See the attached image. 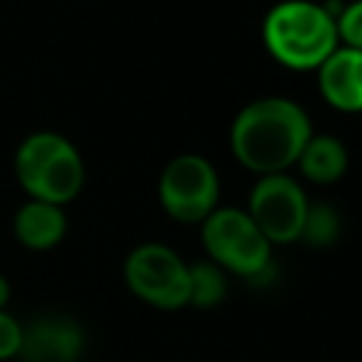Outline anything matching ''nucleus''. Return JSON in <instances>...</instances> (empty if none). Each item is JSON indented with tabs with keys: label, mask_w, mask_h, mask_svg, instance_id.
<instances>
[{
	"label": "nucleus",
	"mask_w": 362,
	"mask_h": 362,
	"mask_svg": "<svg viewBox=\"0 0 362 362\" xmlns=\"http://www.w3.org/2000/svg\"><path fill=\"white\" fill-rule=\"evenodd\" d=\"M297 170L311 184L328 187V184H334V181H339L345 175V170H348V150L331 133H311L305 147L300 150Z\"/></svg>",
	"instance_id": "9b49d317"
},
{
	"label": "nucleus",
	"mask_w": 362,
	"mask_h": 362,
	"mask_svg": "<svg viewBox=\"0 0 362 362\" xmlns=\"http://www.w3.org/2000/svg\"><path fill=\"white\" fill-rule=\"evenodd\" d=\"M337 37L339 45L362 51V0L345 3L337 14Z\"/></svg>",
	"instance_id": "4468645a"
},
{
	"label": "nucleus",
	"mask_w": 362,
	"mask_h": 362,
	"mask_svg": "<svg viewBox=\"0 0 362 362\" xmlns=\"http://www.w3.org/2000/svg\"><path fill=\"white\" fill-rule=\"evenodd\" d=\"M14 240L28 252H48L57 249L68 232V215L65 206L25 198L11 218Z\"/></svg>",
	"instance_id": "9d476101"
},
{
	"label": "nucleus",
	"mask_w": 362,
	"mask_h": 362,
	"mask_svg": "<svg viewBox=\"0 0 362 362\" xmlns=\"http://www.w3.org/2000/svg\"><path fill=\"white\" fill-rule=\"evenodd\" d=\"M158 201L173 221L201 223L215 206H221L218 170L198 153L170 158L158 175Z\"/></svg>",
	"instance_id": "423d86ee"
},
{
	"label": "nucleus",
	"mask_w": 362,
	"mask_h": 362,
	"mask_svg": "<svg viewBox=\"0 0 362 362\" xmlns=\"http://www.w3.org/2000/svg\"><path fill=\"white\" fill-rule=\"evenodd\" d=\"M229 288L226 272L212 260L189 263V305L195 308H215L223 303Z\"/></svg>",
	"instance_id": "f8f14e48"
},
{
	"label": "nucleus",
	"mask_w": 362,
	"mask_h": 362,
	"mask_svg": "<svg viewBox=\"0 0 362 362\" xmlns=\"http://www.w3.org/2000/svg\"><path fill=\"white\" fill-rule=\"evenodd\" d=\"M263 45L274 62L288 71H317L339 45L337 20L325 3L283 0L272 6L260 28Z\"/></svg>",
	"instance_id": "f03ea898"
},
{
	"label": "nucleus",
	"mask_w": 362,
	"mask_h": 362,
	"mask_svg": "<svg viewBox=\"0 0 362 362\" xmlns=\"http://www.w3.org/2000/svg\"><path fill=\"white\" fill-rule=\"evenodd\" d=\"M322 99L342 113H362V51L337 45L317 68Z\"/></svg>",
	"instance_id": "1a4fd4ad"
},
{
	"label": "nucleus",
	"mask_w": 362,
	"mask_h": 362,
	"mask_svg": "<svg viewBox=\"0 0 362 362\" xmlns=\"http://www.w3.org/2000/svg\"><path fill=\"white\" fill-rule=\"evenodd\" d=\"M20 339H23V322L8 308H3L0 311V362L17 359Z\"/></svg>",
	"instance_id": "2eb2a0df"
},
{
	"label": "nucleus",
	"mask_w": 362,
	"mask_h": 362,
	"mask_svg": "<svg viewBox=\"0 0 362 362\" xmlns=\"http://www.w3.org/2000/svg\"><path fill=\"white\" fill-rule=\"evenodd\" d=\"M8 303H11V283H8V277L0 272V311L8 308Z\"/></svg>",
	"instance_id": "dca6fc26"
},
{
	"label": "nucleus",
	"mask_w": 362,
	"mask_h": 362,
	"mask_svg": "<svg viewBox=\"0 0 362 362\" xmlns=\"http://www.w3.org/2000/svg\"><path fill=\"white\" fill-rule=\"evenodd\" d=\"M339 232H342V215L331 204H308L303 232H300L303 243L314 249H325L339 238Z\"/></svg>",
	"instance_id": "ddd939ff"
},
{
	"label": "nucleus",
	"mask_w": 362,
	"mask_h": 362,
	"mask_svg": "<svg viewBox=\"0 0 362 362\" xmlns=\"http://www.w3.org/2000/svg\"><path fill=\"white\" fill-rule=\"evenodd\" d=\"M311 133L303 105L286 96H263L238 110L229 127V147L238 164L257 175L288 173Z\"/></svg>",
	"instance_id": "f257e3e1"
},
{
	"label": "nucleus",
	"mask_w": 362,
	"mask_h": 362,
	"mask_svg": "<svg viewBox=\"0 0 362 362\" xmlns=\"http://www.w3.org/2000/svg\"><path fill=\"white\" fill-rule=\"evenodd\" d=\"M201 243L226 274L255 280L272 269V243L243 206H215L201 221Z\"/></svg>",
	"instance_id": "20e7f679"
},
{
	"label": "nucleus",
	"mask_w": 362,
	"mask_h": 362,
	"mask_svg": "<svg viewBox=\"0 0 362 362\" xmlns=\"http://www.w3.org/2000/svg\"><path fill=\"white\" fill-rule=\"evenodd\" d=\"M308 204L311 201L297 178H291L288 173H272L257 175V181L252 184L246 212L255 221V226L266 235V240L274 246L300 240Z\"/></svg>",
	"instance_id": "0eeeda50"
},
{
	"label": "nucleus",
	"mask_w": 362,
	"mask_h": 362,
	"mask_svg": "<svg viewBox=\"0 0 362 362\" xmlns=\"http://www.w3.org/2000/svg\"><path fill=\"white\" fill-rule=\"evenodd\" d=\"M14 178L28 198L65 206L85 187V161L68 136L34 130L14 150Z\"/></svg>",
	"instance_id": "7ed1b4c3"
},
{
	"label": "nucleus",
	"mask_w": 362,
	"mask_h": 362,
	"mask_svg": "<svg viewBox=\"0 0 362 362\" xmlns=\"http://www.w3.org/2000/svg\"><path fill=\"white\" fill-rule=\"evenodd\" d=\"M122 274L130 294L153 308L175 311L189 305V263L167 243L147 240L133 246L124 257Z\"/></svg>",
	"instance_id": "39448f33"
},
{
	"label": "nucleus",
	"mask_w": 362,
	"mask_h": 362,
	"mask_svg": "<svg viewBox=\"0 0 362 362\" xmlns=\"http://www.w3.org/2000/svg\"><path fill=\"white\" fill-rule=\"evenodd\" d=\"M85 328L68 314H40L23 322L20 362H79L85 354Z\"/></svg>",
	"instance_id": "6e6552de"
}]
</instances>
